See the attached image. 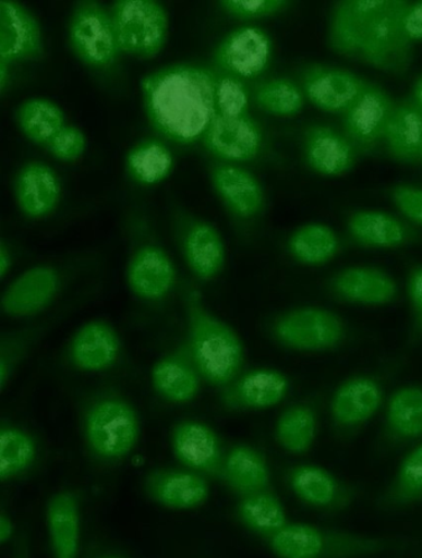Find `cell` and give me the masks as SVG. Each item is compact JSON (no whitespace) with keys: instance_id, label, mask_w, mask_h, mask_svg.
I'll return each mask as SVG.
<instances>
[{"instance_id":"1","label":"cell","mask_w":422,"mask_h":558,"mask_svg":"<svg viewBox=\"0 0 422 558\" xmlns=\"http://www.w3.org/2000/svg\"><path fill=\"white\" fill-rule=\"evenodd\" d=\"M407 7L406 0L339 2L329 20V47L363 65L402 75L412 61V43L402 25Z\"/></svg>"},{"instance_id":"2","label":"cell","mask_w":422,"mask_h":558,"mask_svg":"<svg viewBox=\"0 0 422 558\" xmlns=\"http://www.w3.org/2000/svg\"><path fill=\"white\" fill-rule=\"evenodd\" d=\"M217 78L206 68L179 63L142 82L146 117L164 138L190 145L204 140L217 116Z\"/></svg>"},{"instance_id":"3","label":"cell","mask_w":422,"mask_h":558,"mask_svg":"<svg viewBox=\"0 0 422 558\" xmlns=\"http://www.w3.org/2000/svg\"><path fill=\"white\" fill-rule=\"evenodd\" d=\"M188 322V347L202 379L222 388L238 377L244 349L234 329L210 313L200 292L189 289L183 298Z\"/></svg>"},{"instance_id":"4","label":"cell","mask_w":422,"mask_h":558,"mask_svg":"<svg viewBox=\"0 0 422 558\" xmlns=\"http://www.w3.org/2000/svg\"><path fill=\"white\" fill-rule=\"evenodd\" d=\"M265 539L279 558H365L390 546L383 537L301 523H289Z\"/></svg>"},{"instance_id":"5","label":"cell","mask_w":422,"mask_h":558,"mask_svg":"<svg viewBox=\"0 0 422 558\" xmlns=\"http://www.w3.org/2000/svg\"><path fill=\"white\" fill-rule=\"evenodd\" d=\"M141 423L130 402L118 397L97 400L85 417V437L92 453L104 461H121L134 450Z\"/></svg>"},{"instance_id":"6","label":"cell","mask_w":422,"mask_h":558,"mask_svg":"<svg viewBox=\"0 0 422 558\" xmlns=\"http://www.w3.org/2000/svg\"><path fill=\"white\" fill-rule=\"evenodd\" d=\"M119 49L135 59L149 60L167 45L169 16L154 0H119L111 8Z\"/></svg>"},{"instance_id":"7","label":"cell","mask_w":422,"mask_h":558,"mask_svg":"<svg viewBox=\"0 0 422 558\" xmlns=\"http://www.w3.org/2000/svg\"><path fill=\"white\" fill-rule=\"evenodd\" d=\"M274 340L287 349L301 352L334 350L346 337L341 318L319 307H300L287 311L273 319Z\"/></svg>"},{"instance_id":"8","label":"cell","mask_w":422,"mask_h":558,"mask_svg":"<svg viewBox=\"0 0 422 558\" xmlns=\"http://www.w3.org/2000/svg\"><path fill=\"white\" fill-rule=\"evenodd\" d=\"M73 53L87 68H111L122 53L119 49L111 11L96 2L80 3L69 23Z\"/></svg>"},{"instance_id":"9","label":"cell","mask_w":422,"mask_h":558,"mask_svg":"<svg viewBox=\"0 0 422 558\" xmlns=\"http://www.w3.org/2000/svg\"><path fill=\"white\" fill-rule=\"evenodd\" d=\"M396 104L384 89L365 82L345 113L346 136L354 148L370 151L385 141Z\"/></svg>"},{"instance_id":"10","label":"cell","mask_w":422,"mask_h":558,"mask_svg":"<svg viewBox=\"0 0 422 558\" xmlns=\"http://www.w3.org/2000/svg\"><path fill=\"white\" fill-rule=\"evenodd\" d=\"M273 54L269 35L261 27L243 26L229 34L216 51V62L227 75L255 78L268 69Z\"/></svg>"},{"instance_id":"11","label":"cell","mask_w":422,"mask_h":558,"mask_svg":"<svg viewBox=\"0 0 422 558\" xmlns=\"http://www.w3.org/2000/svg\"><path fill=\"white\" fill-rule=\"evenodd\" d=\"M44 53L41 27L27 9L13 0L0 2V61L40 59Z\"/></svg>"},{"instance_id":"12","label":"cell","mask_w":422,"mask_h":558,"mask_svg":"<svg viewBox=\"0 0 422 558\" xmlns=\"http://www.w3.org/2000/svg\"><path fill=\"white\" fill-rule=\"evenodd\" d=\"M172 452L188 469L221 477L225 454L213 428L198 421H182L172 429Z\"/></svg>"},{"instance_id":"13","label":"cell","mask_w":422,"mask_h":558,"mask_svg":"<svg viewBox=\"0 0 422 558\" xmlns=\"http://www.w3.org/2000/svg\"><path fill=\"white\" fill-rule=\"evenodd\" d=\"M206 149L227 161H251L263 145L261 126L250 116H216L204 136Z\"/></svg>"},{"instance_id":"14","label":"cell","mask_w":422,"mask_h":558,"mask_svg":"<svg viewBox=\"0 0 422 558\" xmlns=\"http://www.w3.org/2000/svg\"><path fill=\"white\" fill-rule=\"evenodd\" d=\"M365 82L353 72L328 66H312L302 77L310 102L321 111L346 113L362 93Z\"/></svg>"},{"instance_id":"15","label":"cell","mask_w":422,"mask_h":558,"mask_svg":"<svg viewBox=\"0 0 422 558\" xmlns=\"http://www.w3.org/2000/svg\"><path fill=\"white\" fill-rule=\"evenodd\" d=\"M126 282L136 298L159 301L176 286V265L160 246L143 245L128 262Z\"/></svg>"},{"instance_id":"16","label":"cell","mask_w":422,"mask_h":558,"mask_svg":"<svg viewBox=\"0 0 422 558\" xmlns=\"http://www.w3.org/2000/svg\"><path fill=\"white\" fill-rule=\"evenodd\" d=\"M60 286L58 271L48 265L26 270L4 291V315L13 318L38 315L58 296Z\"/></svg>"},{"instance_id":"17","label":"cell","mask_w":422,"mask_h":558,"mask_svg":"<svg viewBox=\"0 0 422 558\" xmlns=\"http://www.w3.org/2000/svg\"><path fill=\"white\" fill-rule=\"evenodd\" d=\"M144 489L156 505L172 510L200 508L209 497L207 481L192 471L153 470L146 474Z\"/></svg>"},{"instance_id":"18","label":"cell","mask_w":422,"mask_h":558,"mask_svg":"<svg viewBox=\"0 0 422 558\" xmlns=\"http://www.w3.org/2000/svg\"><path fill=\"white\" fill-rule=\"evenodd\" d=\"M290 384L278 371L258 368L246 372L226 387L224 404L233 410H262L273 408L288 396Z\"/></svg>"},{"instance_id":"19","label":"cell","mask_w":422,"mask_h":558,"mask_svg":"<svg viewBox=\"0 0 422 558\" xmlns=\"http://www.w3.org/2000/svg\"><path fill=\"white\" fill-rule=\"evenodd\" d=\"M61 181L49 165L32 161L16 173L14 195L22 214L33 219L48 217L59 206Z\"/></svg>"},{"instance_id":"20","label":"cell","mask_w":422,"mask_h":558,"mask_svg":"<svg viewBox=\"0 0 422 558\" xmlns=\"http://www.w3.org/2000/svg\"><path fill=\"white\" fill-rule=\"evenodd\" d=\"M201 379L188 343L162 356L152 372L155 391L172 404H188L194 400L200 391Z\"/></svg>"},{"instance_id":"21","label":"cell","mask_w":422,"mask_h":558,"mask_svg":"<svg viewBox=\"0 0 422 558\" xmlns=\"http://www.w3.org/2000/svg\"><path fill=\"white\" fill-rule=\"evenodd\" d=\"M70 360L80 371L98 373L112 368L121 353L116 329L105 322L82 326L70 343Z\"/></svg>"},{"instance_id":"22","label":"cell","mask_w":422,"mask_h":558,"mask_svg":"<svg viewBox=\"0 0 422 558\" xmlns=\"http://www.w3.org/2000/svg\"><path fill=\"white\" fill-rule=\"evenodd\" d=\"M331 289L346 303L363 306L389 305L398 296L397 282L387 272L370 267L339 271Z\"/></svg>"},{"instance_id":"23","label":"cell","mask_w":422,"mask_h":558,"mask_svg":"<svg viewBox=\"0 0 422 558\" xmlns=\"http://www.w3.org/2000/svg\"><path fill=\"white\" fill-rule=\"evenodd\" d=\"M181 250L191 272L202 281L216 279L225 268V243L213 225L204 221L189 223L183 228Z\"/></svg>"},{"instance_id":"24","label":"cell","mask_w":422,"mask_h":558,"mask_svg":"<svg viewBox=\"0 0 422 558\" xmlns=\"http://www.w3.org/2000/svg\"><path fill=\"white\" fill-rule=\"evenodd\" d=\"M382 401V389L377 381L366 377L347 380L333 399L334 423L343 432L360 428L378 413Z\"/></svg>"},{"instance_id":"25","label":"cell","mask_w":422,"mask_h":558,"mask_svg":"<svg viewBox=\"0 0 422 558\" xmlns=\"http://www.w3.org/2000/svg\"><path fill=\"white\" fill-rule=\"evenodd\" d=\"M219 198L238 218L258 216L264 205V192L252 172L236 165H218L210 173Z\"/></svg>"},{"instance_id":"26","label":"cell","mask_w":422,"mask_h":558,"mask_svg":"<svg viewBox=\"0 0 422 558\" xmlns=\"http://www.w3.org/2000/svg\"><path fill=\"white\" fill-rule=\"evenodd\" d=\"M353 144L346 135L325 125L311 126L305 135V157L321 175L341 177L355 161Z\"/></svg>"},{"instance_id":"27","label":"cell","mask_w":422,"mask_h":558,"mask_svg":"<svg viewBox=\"0 0 422 558\" xmlns=\"http://www.w3.org/2000/svg\"><path fill=\"white\" fill-rule=\"evenodd\" d=\"M289 484L296 496L306 505L336 510L351 501L350 494L331 473L312 464L293 466L288 475Z\"/></svg>"},{"instance_id":"28","label":"cell","mask_w":422,"mask_h":558,"mask_svg":"<svg viewBox=\"0 0 422 558\" xmlns=\"http://www.w3.org/2000/svg\"><path fill=\"white\" fill-rule=\"evenodd\" d=\"M53 558H77L80 544L79 499L72 492L53 494L46 507Z\"/></svg>"},{"instance_id":"29","label":"cell","mask_w":422,"mask_h":558,"mask_svg":"<svg viewBox=\"0 0 422 558\" xmlns=\"http://www.w3.org/2000/svg\"><path fill=\"white\" fill-rule=\"evenodd\" d=\"M221 478L241 497L270 489V471L264 456L255 448L236 446L225 456Z\"/></svg>"},{"instance_id":"30","label":"cell","mask_w":422,"mask_h":558,"mask_svg":"<svg viewBox=\"0 0 422 558\" xmlns=\"http://www.w3.org/2000/svg\"><path fill=\"white\" fill-rule=\"evenodd\" d=\"M385 144L394 159L410 163L421 160L422 113L411 100L394 108Z\"/></svg>"},{"instance_id":"31","label":"cell","mask_w":422,"mask_h":558,"mask_svg":"<svg viewBox=\"0 0 422 558\" xmlns=\"http://www.w3.org/2000/svg\"><path fill=\"white\" fill-rule=\"evenodd\" d=\"M353 240L372 248H396L407 242V228L390 215L378 210H358L348 218Z\"/></svg>"},{"instance_id":"32","label":"cell","mask_w":422,"mask_h":558,"mask_svg":"<svg viewBox=\"0 0 422 558\" xmlns=\"http://www.w3.org/2000/svg\"><path fill=\"white\" fill-rule=\"evenodd\" d=\"M16 123L27 140L48 148L67 124L62 109L46 98H31L16 111Z\"/></svg>"},{"instance_id":"33","label":"cell","mask_w":422,"mask_h":558,"mask_svg":"<svg viewBox=\"0 0 422 558\" xmlns=\"http://www.w3.org/2000/svg\"><path fill=\"white\" fill-rule=\"evenodd\" d=\"M385 428L393 441L407 442L422 437V389L406 387L394 392L387 408Z\"/></svg>"},{"instance_id":"34","label":"cell","mask_w":422,"mask_h":558,"mask_svg":"<svg viewBox=\"0 0 422 558\" xmlns=\"http://www.w3.org/2000/svg\"><path fill=\"white\" fill-rule=\"evenodd\" d=\"M237 514L245 527L264 538L289 524L286 508L270 489L242 497Z\"/></svg>"},{"instance_id":"35","label":"cell","mask_w":422,"mask_h":558,"mask_svg":"<svg viewBox=\"0 0 422 558\" xmlns=\"http://www.w3.org/2000/svg\"><path fill=\"white\" fill-rule=\"evenodd\" d=\"M172 168V154L160 141L146 140L128 153L126 171L142 185L159 184L170 175Z\"/></svg>"},{"instance_id":"36","label":"cell","mask_w":422,"mask_h":558,"mask_svg":"<svg viewBox=\"0 0 422 558\" xmlns=\"http://www.w3.org/2000/svg\"><path fill=\"white\" fill-rule=\"evenodd\" d=\"M338 250V236L325 225L302 226L289 240L290 254L305 265L326 264L335 258Z\"/></svg>"},{"instance_id":"37","label":"cell","mask_w":422,"mask_h":558,"mask_svg":"<svg viewBox=\"0 0 422 558\" xmlns=\"http://www.w3.org/2000/svg\"><path fill=\"white\" fill-rule=\"evenodd\" d=\"M317 417L315 411L306 405L287 409L278 418L275 437L292 454L306 453L315 442Z\"/></svg>"},{"instance_id":"38","label":"cell","mask_w":422,"mask_h":558,"mask_svg":"<svg viewBox=\"0 0 422 558\" xmlns=\"http://www.w3.org/2000/svg\"><path fill=\"white\" fill-rule=\"evenodd\" d=\"M36 460L34 438L13 425H3L0 432V480L9 482L21 477Z\"/></svg>"},{"instance_id":"39","label":"cell","mask_w":422,"mask_h":558,"mask_svg":"<svg viewBox=\"0 0 422 558\" xmlns=\"http://www.w3.org/2000/svg\"><path fill=\"white\" fill-rule=\"evenodd\" d=\"M422 500V444L399 466L396 480L385 494L388 507H407Z\"/></svg>"},{"instance_id":"40","label":"cell","mask_w":422,"mask_h":558,"mask_svg":"<svg viewBox=\"0 0 422 558\" xmlns=\"http://www.w3.org/2000/svg\"><path fill=\"white\" fill-rule=\"evenodd\" d=\"M255 102L272 116L293 117L304 108V94L292 81L275 78L256 88Z\"/></svg>"},{"instance_id":"41","label":"cell","mask_w":422,"mask_h":558,"mask_svg":"<svg viewBox=\"0 0 422 558\" xmlns=\"http://www.w3.org/2000/svg\"><path fill=\"white\" fill-rule=\"evenodd\" d=\"M217 114L224 117L245 116L250 107V95L241 78L226 75L217 78Z\"/></svg>"},{"instance_id":"42","label":"cell","mask_w":422,"mask_h":558,"mask_svg":"<svg viewBox=\"0 0 422 558\" xmlns=\"http://www.w3.org/2000/svg\"><path fill=\"white\" fill-rule=\"evenodd\" d=\"M86 149V135L75 125L63 128L46 148L55 159L62 162H73L81 159L84 157Z\"/></svg>"},{"instance_id":"43","label":"cell","mask_w":422,"mask_h":558,"mask_svg":"<svg viewBox=\"0 0 422 558\" xmlns=\"http://www.w3.org/2000/svg\"><path fill=\"white\" fill-rule=\"evenodd\" d=\"M228 14L241 20H258L282 11L288 5L284 0H224L219 2Z\"/></svg>"},{"instance_id":"44","label":"cell","mask_w":422,"mask_h":558,"mask_svg":"<svg viewBox=\"0 0 422 558\" xmlns=\"http://www.w3.org/2000/svg\"><path fill=\"white\" fill-rule=\"evenodd\" d=\"M391 196L400 213L422 227V187L399 185L393 189Z\"/></svg>"},{"instance_id":"45","label":"cell","mask_w":422,"mask_h":558,"mask_svg":"<svg viewBox=\"0 0 422 558\" xmlns=\"http://www.w3.org/2000/svg\"><path fill=\"white\" fill-rule=\"evenodd\" d=\"M408 294L414 316V332L422 336V267L412 269L408 281Z\"/></svg>"},{"instance_id":"46","label":"cell","mask_w":422,"mask_h":558,"mask_svg":"<svg viewBox=\"0 0 422 558\" xmlns=\"http://www.w3.org/2000/svg\"><path fill=\"white\" fill-rule=\"evenodd\" d=\"M403 32H406L408 39L414 44L422 41V0L420 2L409 3L403 13Z\"/></svg>"},{"instance_id":"47","label":"cell","mask_w":422,"mask_h":558,"mask_svg":"<svg viewBox=\"0 0 422 558\" xmlns=\"http://www.w3.org/2000/svg\"><path fill=\"white\" fill-rule=\"evenodd\" d=\"M14 533V525L11 518L5 512L0 515V544L4 545L12 538Z\"/></svg>"},{"instance_id":"48","label":"cell","mask_w":422,"mask_h":558,"mask_svg":"<svg viewBox=\"0 0 422 558\" xmlns=\"http://www.w3.org/2000/svg\"><path fill=\"white\" fill-rule=\"evenodd\" d=\"M12 267V256L8 252L7 246L2 243L0 246V278L4 279L9 269Z\"/></svg>"},{"instance_id":"49","label":"cell","mask_w":422,"mask_h":558,"mask_svg":"<svg viewBox=\"0 0 422 558\" xmlns=\"http://www.w3.org/2000/svg\"><path fill=\"white\" fill-rule=\"evenodd\" d=\"M410 100L412 104H414V106L422 113V76H420L415 81L414 87H412V94H411Z\"/></svg>"},{"instance_id":"50","label":"cell","mask_w":422,"mask_h":558,"mask_svg":"<svg viewBox=\"0 0 422 558\" xmlns=\"http://www.w3.org/2000/svg\"><path fill=\"white\" fill-rule=\"evenodd\" d=\"M14 558H29V547L24 537L17 539Z\"/></svg>"},{"instance_id":"51","label":"cell","mask_w":422,"mask_h":558,"mask_svg":"<svg viewBox=\"0 0 422 558\" xmlns=\"http://www.w3.org/2000/svg\"><path fill=\"white\" fill-rule=\"evenodd\" d=\"M9 63L0 61V90L4 93L8 84Z\"/></svg>"},{"instance_id":"52","label":"cell","mask_w":422,"mask_h":558,"mask_svg":"<svg viewBox=\"0 0 422 558\" xmlns=\"http://www.w3.org/2000/svg\"><path fill=\"white\" fill-rule=\"evenodd\" d=\"M97 558H123V557L118 556V555H105V556H100V557H97Z\"/></svg>"},{"instance_id":"53","label":"cell","mask_w":422,"mask_h":558,"mask_svg":"<svg viewBox=\"0 0 422 558\" xmlns=\"http://www.w3.org/2000/svg\"><path fill=\"white\" fill-rule=\"evenodd\" d=\"M421 160H422V155H421Z\"/></svg>"}]
</instances>
